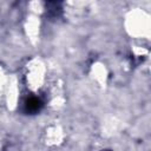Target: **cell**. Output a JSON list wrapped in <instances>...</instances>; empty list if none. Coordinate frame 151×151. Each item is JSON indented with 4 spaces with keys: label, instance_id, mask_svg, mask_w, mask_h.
I'll return each mask as SVG.
<instances>
[{
    "label": "cell",
    "instance_id": "cell-1",
    "mask_svg": "<svg viewBox=\"0 0 151 151\" xmlns=\"http://www.w3.org/2000/svg\"><path fill=\"white\" fill-rule=\"evenodd\" d=\"M42 106V103L37 97H31L25 103V111L27 113H37Z\"/></svg>",
    "mask_w": 151,
    "mask_h": 151
}]
</instances>
